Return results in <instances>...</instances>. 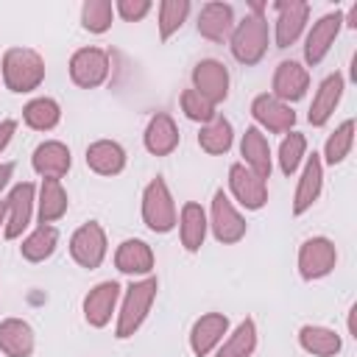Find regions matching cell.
Segmentation results:
<instances>
[{
    "mask_svg": "<svg viewBox=\"0 0 357 357\" xmlns=\"http://www.w3.org/2000/svg\"><path fill=\"white\" fill-rule=\"evenodd\" d=\"M206 220H209V229H212L215 240L223 243V245H234V243H240L245 237V218L229 201V195L223 190H215Z\"/></svg>",
    "mask_w": 357,
    "mask_h": 357,
    "instance_id": "obj_5",
    "label": "cell"
},
{
    "mask_svg": "<svg viewBox=\"0 0 357 357\" xmlns=\"http://www.w3.org/2000/svg\"><path fill=\"white\" fill-rule=\"evenodd\" d=\"M156 290H159L156 276H142L139 282H131L126 287V293L120 296V312H117V324H114V335L120 340L131 337L145 324V318L156 301Z\"/></svg>",
    "mask_w": 357,
    "mask_h": 357,
    "instance_id": "obj_1",
    "label": "cell"
},
{
    "mask_svg": "<svg viewBox=\"0 0 357 357\" xmlns=\"http://www.w3.org/2000/svg\"><path fill=\"white\" fill-rule=\"evenodd\" d=\"M142 220L151 231L156 234H167L170 229H176L178 223V212H176V201L173 192L167 187L165 178H153L145 184L142 190Z\"/></svg>",
    "mask_w": 357,
    "mask_h": 357,
    "instance_id": "obj_4",
    "label": "cell"
},
{
    "mask_svg": "<svg viewBox=\"0 0 357 357\" xmlns=\"http://www.w3.org/2000/svg\"><path fill=\"white\" fill-rule=\"evenodd\" d=\"M36 346V335L28 321L6 318L0 321V351L6 357H31Z\"/></svg>",
    "mask_w": 357,
    "mask_h": 357,
    "instance_id": "obj_25",
    "label": "cell"
},
{
    "mask_svg": "<svg viewBox=\"0 0 357 357\" xmlns=\"http://www.w3.org/2000/svg\"><path fill=\"white\" fill-rule=\"evenodd\" d=\"M298 273L304 282H315V279H324L335 271L337 265V248L329 237H307L298 248Z\"/></svg>",
    "mask_w": 357,
    "mask_h": 357,
    "instance_id": "obj_6",
    "label": "cell"
},
{
    "mask_svg": "<svg viewBox=\"0 0 357 357\" xmlns=\"http://www.w3.org/2000/svg\"><path fill=\"white\" fill-rule=\"evenodd\" d=\"M310 89V73L307 67H301L298 61H279L276 70H273V78H271V95L284 100V103H293V100H301Z\"/></svg>",
    "mask_w": 357,
    "mask_h": 357,
    "instance_id": "obj_16",
    "label": "cell"
},
{
    "mask_svg": "<svg viewBox=\"0 0 357 357\" xmlns=\"http://www.w3.org/2000/svg\"><path fill=\"white\" fill-rule=\"evenodd\" d=\"M231 142H234V128H231V123H229L223 114H215V117H212L209 123H204L201 131H198V145H201V151H206V153H212V156L226 153V151L231 148Z\"/></svg>",
    "mask_w": 357,
    "mask_h": 357,
    "instance_id": "obj_30",
    "label": "cell"
},
{
    "mask_svg": "<svg viewBox=\"0 0 357 357\" xmlns=\"http://www.w3.org/2000/svg\"><path fill=\"white\" fill-rule=\"evenodd\" d=\"M22 120L33 131H50L61 120V106L53 98H33L22 106Z\"/></svg>",
    "mask_w": 357,
    "mask_h": 357,
    "instance_id": "obj_33",
    "label": "cell"
},
{
    "mask_svg": "<svg viewBox=\"0 0 357 357\" xmlns=\"http://www.w3.org/2000/svg\"><path fill=\"white\" fill-rule=\"evenodd\" d=\"M176 226H178V237H181L184 251H190V254L201 251V245L206 240V231H209V220H206L204 206L195 204V201H187L181 206V212H178V223Z\"/></svg>",
    "mask_w": 357,
    "mask_h": 357,
    "instance_id": "obj_24",
    "label": "cell"
},
{
    "mask_svg": "<svg viewBox=\"0 0 357 357\" xmlns=\"http://www.w3.org/2000/svg\"><path fill=\"white\" fill-rule=\"evenodd\" d=\"M351 145H354V120H343L324 142V153H321V162L324 165H340L349 153H351Z\"/></svg>",
    "mask_w": 357,
    "mask_h": 357,
    "instance_id": "obj_34",
    "label": "cell"
},
{
    "mask_svg": "<svg viewBox=\"0 0 357 357\" xmlns=\"http://www.w3.org/2000/svg\"><path fill=\"white\" fill-rule=\"evenodd\" d=\"M33 206H36V187L31 181L14 184L8 198H6V226H3V234L8 240L22 237V231L31 226Z\"/></svg>",
    "mask_w": 357,
    "mask_h": 357,
    "instance_id": "obj_10",
    "label": "cell"
},
{
    "mask_svg": "<svg viewBox=\"0 0 357 357\" xmlns=\"http://www.w3.org/2000/svg\"><path fill=\"white\" fill-rule=\"evenodd\" d=\"M340 28H343V11H329V14H324L312 22V28L304 36V61L310 67H315L326 59V53L335 45Z\"/></svg>",
    "mask_w": 357,
    "mask_h": 357,
    "instance_id": "obj_12",
    "label": "cell"
},
{
    "mask_svg": "<svg viewBox=\"0 0 357 357\" xmlns=\"http://www.w3.org/2000/svg\"><path fill=\"white\" fill-rule=\"evenodd\" d=\"M0 73H3L6 89L17 92V95L33 92L45 81V59L31 47H8L3 53Z\"/></svg>",
    "mask_w": 357,
    "mask_h": 357,
    "instance_id": "obj_2",
    "label": "cell"
},
{
    "mask_svg": "<svg viewBox=\"0 0 357 357\" xmlns=\"http://www.w3.org/2000/svg\"><path fill=\"white\" fill-rule=\"evenodd\" d=\"M11 176H14V165L11 162H0V192L6 190V184L11 181Z\"/></svg>",
    "mask_w": 357,
    "mask_h": 357,
    "instance_id": "obj_41",
    "label": "cell"
},
{
    "mask_svg": "<svg viewBox=\"0 0 357 357\" xmlns=\"http://www.w3.org/2000/svg\"><path fill=\"white\" fill-rule=\"evenodd\" d=\"M6 226V201H0V229Z\"/></svg>",
    "mask_w": 357,
    "mask_h": 357,
    "instance_id": "obj_43",
    "label": "cell"
},
{
    "mask_svg": "<svg viewBox=\"0 0 357 357\" xmlns=\"http://www.w3.org/2000/svg\"><path fill=\"white\" fill-rule=\"evenodd\" d=\"M257 349V324L251 318L240 321L231 335L223 337V343L215 349V357H251Z\"/></svg>",
    "mask_w": 357,
    "mask_h": 357,
    "instance_id": "obj_32",
    "label": "cell"
},
{
    "mask_svg": "<svg viewBox=\"0 0 357 357\" xmlns=\"http://www.w3.org/2000/svg\"><path fill=\"white\" fill-rule=\"evenodd\" d=\"M234 31V8L229 3H204L198 11V33L209 42H223Z\"/></svg>",
    "mask_w": 357,
    "mask_h": 357,
    "instance_id": "obj_23",
    "label": "cell"
},
{
    "mask_svg": "<svg viewBox=\"0 0 357 357\" xmlns=\"http://www.w3.org/2000/svg\"><path fill=\"white\" fill-rule=\"evenodd\" d=\"M190 17V0H162L159 3V36L170 39L173 33L181 31V25Z\"/></svg>",
    "mask_w": 357,
    "mask_h": 357,
    "instance_id": "obj_36",
    "label": "cell"
},
{
    "mask_svg": "<svg viewBox=\"0 0 357 357\" xmlns=\"http://www.w3.org/2000/svg\"><path fill=\"white\" fill-rule=\"evenodd\" d=\"M240 156H243V165L251 167L257 176H262V178L271 176V167H273L271 145H268V137L257 126L245 128V134L240 139Z\"/></svg>",
    "mask_w": 357,
    "mask_h": 357,
    "instance_id": "obj_26",
    "label": "cell"
},
{
    "mask_svg": "<svg viewBox=\"0 0 357 357\" xmlns=\"http://www.w3.org/2000/svg\"><path fill=\"white\" fill-rule=\"evenodd\" d=\"M268 39H271L268 20L257 11H251L240 22H234V31L229 36V47H231V56L240 64L251 67V64L262 61V56L268 50Z\"/></svg>",
    "mask_w": 357,
    "mask_h": 357,
    "instance_id": "obj_3",
    "label": "cell"
},
{
    "mask_svg": "<svg viewBox=\"0 0 357 357\" xmlns=\"http://www.w3.org/2000/svg\"><path fill=\"white\" fill-rule=\"evenodd\" d=\"M343 89H346V81H343L340 73H332L318 84V89L312 95V103H310V112H307L310 126L321 128V126L329 123V117L335 114V109H337V103L343 98Z\"/></svg>",
    "mask_w": 357,
    "mask_h": 357,
    "instance_id": "obj_19",
    "label": "cell"
},
{
    "mask_svg": "<svg viewBox=\"0 0 357 357\" xmlns=\"http://www.w3.org/2000/svg\"><path fill=\"white\" fill-rule=\"evenodd\" d=\"M298 346L307 351V354H315V357H335L340 349H343V340L335 329L329 326H315V324H307L298 329Z\"/></svg>",
    "mask_w": 357,
    "mask_h": 357,
    "instance_id": "obj_29",
    "label": "cell"
},
{
    "mask_svg": "<svg viewBox=\"0 0 357 357\" xmlns=\"http://www.w3.org/2000/svg\"><path fill=\"white\" fill-rule=\"evenodd\" d=\"M276 159H279V170L284 176H293L301 167V162L307 159V137L298 134V131H287L279 142V156Z\"/></svg>",
    "mask_w": 357,
    "mask_h": 357,
    "instance_id": "obj_35",
    "label": "cell"
},
{
    "mask_svg": "<svg viewBox=\"0 0 357 357\" xmlns=\"http://www.w3.org/2000/svg\"><path fill=\"white\" fill-rule=\"evenodd\" d=\"M120 296L123 293H120L117 282H98L84 296V318H86V324L95 326V329H103L112 321V315H114V310L120 304Z\"/></svg>",
    "mask_w": 357,
    "mask_h": 357,
    "instance_id": "obj_15",
    "label": "cell"
},
{
    "mask_svg": "<svg viewBox=\"0 0 357 357\" xmlns=\"http://www.w3.org/2000/svg\"><path fill=\"white\" fill-rule=\"evenodd\" d=\"M226 335H229V318L223 312H206L190 329V349L195 357H206L223 343Z\"/></svg>",
    "mask_w": 357,
    "mask_h": 357,
    "instance_id": "obj_17",
    "label": "cell"
},
{
    "mask_svg": "<svg viewBox=\"0 0 357 357\" xmlns=\"http://www.w3.org/2000/svg\"><path fill=\"white\" fill-rule=\"evenodd\" d=\"M178 139H181L178 126H176V120H173L170 114H165V112H156V114L148 120L145 134H142L145 151L153 153V156H167V153H173V151L178 148Z\"/></svg>",
    "mask_w": 357,
    "mask_h": 357,
    "instance_id": "obj_20",
    "label": "cell"
},
{
    "mask_svg": "<svg viewBox=\"0 0 357 357\" xmlns=\"http://www.w3.org/2000/svg\"><path fill=\"white\" fill-rule=\"evenodd\" d=\"M31 165L33 170L42 176V178H61L67 176L70 165H73V156H70V148L59 139H45L33 148V156H31Z\"/></svg>",
    "mask_w": 357,
    "mask_h": 357,
    "instance_id": "obj_21",
    "label": "cell"
},
{
    "mask_svg": "<svg viewBox=\"0 0 357 357\" xmlns=\"http://www.w3.org/2000/svg\"><path fill=\"white\" fill-rule=\"evenodd\" d=\"M14 131H17V120H0V153L8 148Z\"/></svg>",
    "mask_w": 357,
    "mask_h": 357,
    "instance_id": "obj_40",
    "label": "cell"
},
{
    "mask_svg": "<svg viewBox=\"0 0 357 357\" xmlns=\"http://www.w3.org/2000/svg\"><path fill=\"white\" fill-rule=\"evenodd\" d=\"M321 190H324V162H321V153H312L304 159L301 176L296 181L293 215H304L307 209H312V204L321 198Z\"/></svg>",
    "mask_w": 357,
    "mask_h": 357,
    "instance_id": "obj_18",
    "label": "cell"
},
{
    "mask_svg": "<svg viewBox=\"0 0 357 357\" xmlns=\"http://www.w3.org/2000/svg\"><path fill=\"white\" fill-rule=\"evenodd\" d=\"M114 20V6L109 0H86L81 6V25L89 33H106Z\"/></svg>",
    "mask_w": 357,
    "mask_h": 357,
    "instance_id": "obj_37",
    "label": "cell"
},
{
    "mask_svg": "<svg viewBox=\"0 0 357 357\" xmlns=\"http://www.w3.org/2000/svg\"><path fill=\"white\" fill-rule=\"evenodd\" d=\"M153 251L145 240H137V237H128L117 245L114 251V268L120 273H128V276H151L153 271Z\"/></svg>",
    "mask_w": 357,
    "mask_h": 357,
    "instance_id": "obj_22",
    "label": "cell"
},
{
    "mask_svg": "<svg viewBox=\"0 0 357 357\" xmlns=\"http://www.w3.org/2000/svg\"><path fill=\"white\" fill-rule=\"evenodd\" d=\"M229 190H231L234 201L251 212H257L268 204V181L262 176H257L251 167H245L243 162H234L229 167Z\"/></svg>",
    "mask_w": 357,
    "mask_h": 357,
    "instance_id": "obj_11",
    "label": "cell"
},
{
    "mask_svg": "<svg viewBox=\"0 0 357 357\" xmlns=\"http://www.w3.org/2000/svg\"><path fill=\"white\" fill-rule=\"evenodd\" d=\"M70 78L81 89H95L109 78V53L100 47H81L70 59Z\"/></svg>",
    "mask_w": 357,
    "mask_h": 357,
    "instance_id": "obj_13",
    "label": "cell"
},
{
    "mask_svg": "<svg viewBox=\"0 0 357 357\" xmlns=\"http://www.w3.org/2000/svg\"><path fill=\"white\" fill-rule=\"evenodd\" d=\"M251 117L257 120V128L265 134H287L296 126V112L290 103L273 98L271 92H262L251 100Z\"/></svg>",
    "mask_w": 357,
    "mask_h": 357,
    "instance_id": "obj_9",
    "label": "cell"
},
{
    "mask_svg": "<svg viewBox=\"0 0 357 357\" xmlns=\"http://www.w3.org/2000/svg\"><path fill=\"white\" fill-rule=\"evenodd\" d=\"M67 206H70V198H67V190L61 187V178H42L39 184V192H36V218L39 223H56L67 215Z\"/></svg>",
    "mask_w": 357,
    "mask_h": 357,
    "instance_id": "obj_27",
    "label": "cell"
},
{
    "mask_svg": "<svg viewBox=\"0 0 357 357\" xmlns=\"http://www.w3.org/2000/svg\"><path fill=\"white\" fill-rule=\"evenodd\" d=\"M106 248H109L106 231H103V226H100L98 220L81 223V226L73 231V237H70V257H73L81 268H86V271H95V268L106 259Z\"/></svg>",
    "mask_w": 357,
    "mask_h": 357,
    "instance_id": "obj_7",
    "label": "cell"
},
{
    "mask_svg": "<svg viewBox=\"0 0 357 357\" xmlns=\"http://www.w3.org/2000/svg\"><path fill=\"white\" fill-rule=\"evenodd\" d=\"M354 312H357V304H351V310H349V335L351 337H357V332H354Z\"/></svg>",
    "mask_w": 357,
    "mask_h": 357,
    "instance_id": "obj_42",
    "label": "cell"
},
{
    "mask_svg": "<svg viewBox=\"0 0 357 357\" xmlns=\"http://www.w3.org/2000/svg\"><path fill=\"white\" fill-rule=\"evenodd\" d=\"M151 8H153L151 0H117V6H114V11H117L126 22H139Z\"/></svg>",
    "mask_w": 357,
    "mask_h": 357,
    "instance_id": "obj_39",
    "label": "cell"
},
{
    "mask_svg": "<svg viewBox=\"0 0 357 357\" xmlns=\"http://www.w3.org/2000/svg\"><path fill=\"white\" fill-rule=\"evenodd\" d=\"M178 103H181V112H184V117H187V120H192V123H201V126H204V123H209V120L218 114V112H215L218 106H212L206 98H201V95H198L192 86L181 92Z\"/></svg>",
    "mask_w": 357,
    "mask_h": 357,
    "instance_id": "obj_38",
    "label": "cell"
},
{
    "mask_svg": "<svg viewBox=\"0 0 357 357\" xmlns=\"http://www.w3.org/2000/svg\"><path fill=\"white\" fill-rule=\"evenodd\" d=\"M56 245H59V229L50 226V223H39V226L22 240L20 254H22V259H28V262H45L47 257H53Z\"/></svg>",
    "mask_w": 357,
    "mask_h": 357,
    "instance_id": "obj_31",
    "label": "cell"
},
{
    "mask_svg": "<svg viewBox=\"0 0 357 357\" xmlns=\"http://www.w3.org/2000/svg\"><path fill=\"white\" fill-rule=\"evenodd\" d=\"M86 167L98 176H117L126 167V151L114 139H98L86 148Z\"/></svg>",
    "mask_w": 357,
    "mask_h": 357,
    "instance_id": "obj_28",
    "label": "cell"
},
{
    "mask_svg": "<svg viewBox=\"0 0 357 357\" xmlns=\"http://www.w3.org/2000/svg\"><path fill=\"white\" fill-rule=\"evenodd\" d=\"M192 89L206 98L212 106L223 103L229 98V70L218 59H201L192 67Z\"/></svg>",
    "mask_w": 357,
    "mask_h": 357,
    "instance_id": "obj_14",
    "label": "cell"
},
{
    "mask_svg": "<svg viewBox=\"0 0 357 357\" xmlns=\"http://www.w3.org/2000/svg\"><path fill=\"white\" fill-rule=\"evenodd\" d=\"M276 22H273V42L276 47H290L298 42V36L307 28L310 20V3L304 0H279L273 3Z\"/></svg>",
    "mask_w": 357,
    "mask_h": 357,
    "instance_id": "obj_8",
    "label": "cell"
}]
</instances>
